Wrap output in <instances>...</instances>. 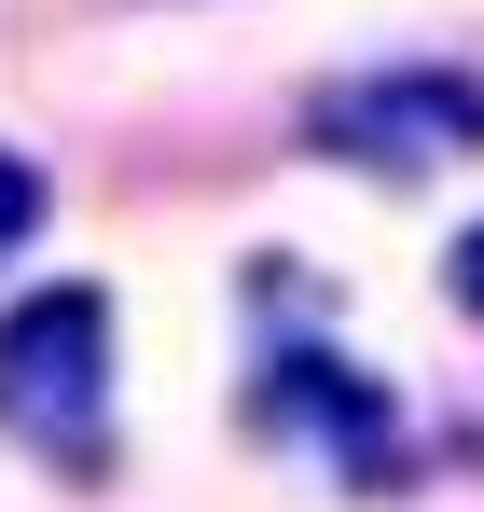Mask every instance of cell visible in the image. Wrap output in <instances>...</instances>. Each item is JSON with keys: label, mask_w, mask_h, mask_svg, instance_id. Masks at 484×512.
<instances>
[{"label": "cell", "mask_w": 484, "mask_h": 512, "mask_svg": "<svg viewBox=\"0 0 484 512\" xmlns=\"http://www.w3.org/2000/svg\"><path fill=\"white\" fill-rule=\"evenodd\" d=\"M249 429L263 443H332V471L360 485V499H402L415 471V429L388 402V374H360V360H332V346H277L263 374H249Z\"/></svg>", "instance_id": "3957f363"}, {"label": "cell", "mask_w": 484, "mask_h": 512, "mask_svg": "<svg viewBox=\"0 0 484 512\" xmlns=\"http://www.w3.org/2000/svg\"><path fill=\"white\" fill-rule=\"evenodd\" d=\"M443 305H457V319H484V222L443 250Z\"/></svg>", "instance_id": "5b68a950"}, {"label": "cell", "mask_w": 484, "mask_h": 512, "mask_svg": "<svg viewBox=\"0 0 484 512\" xmlns=\"http://www.w3.org/2000/svg\"><path fill=\"white\" fill-rule=\"evenodd\" d=\"M305 139L332 167H374V180H429L484 153V70L457 56H388V70H346V84L305 97Z\"/></svg>", "instance_id": "7a4b0ae2"}, {"label": "cell", "mask_w": 484, "mask_h": 512, "mask_svg": "<svg viewBox=\"0 0 484 512\" xmlns=\"http://www.w3.org/2000/svg\"><path fill=\"white\" fill-rule=\"evenodd\" d=\"M28 236H42V167H28V153L0 139V263L28 250Z\"/></svg>", "instance_id": "277c9868"}, {"label": "cell", "mask_w": 484, "mask_h": 512, "mask_svg": "<svg viewBox=\"0 0 484 512\" xmlns=\"http://www.w3.org/2000/svg\"><path fill=\"white\" fill-rule=\"evenodd\" d=\"M0 443H28L56 485H111V291L42 277L0 305Z\"/></svg>", "instance_id": "6da1fadb"}]
</instances>
